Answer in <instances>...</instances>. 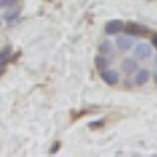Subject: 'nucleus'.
I'll return each instance as SVG.
<instances>
[{"label":"nucleus","mask_w":157,"mask_h":157,"mask_svg":"<svg viewBox=\"0 0 157 157\" xmlns=\"http://www.w3.org/2000/svg\"><path fill=\"white\" fill-rule=\"evenodd\" d=\"M123 32L126 35H129V36H132V38H135V36L143 38V36L149 35V29L145 27V25H141V24H137V22H127V24H124Z\"/></svg>","instance_id":"obj_1"},{"label":"nucleus","mask_w":157,"mask_h":157,"mask_svg":"<svg viewBox=\"0 0 157 157\" xmlns=\"http://www.w3.org/2000/svg\"><path fill=\"white\" fill-rule=\"evenodd\" d=\"M134 55H135L137 60H148V58H151V55H152V49H151L149 44L140 43V44H137L135 49H134Z\"/></svg>","instance_id":"obj_2"},{"label":"nucleus","mask_w":157,"mask_h":157,"mask_svg":"<svg viewBox=\"0 0 157 157\" xmlns=\"http://www.w3.org/2000/svg\"><path fill=\"white\" fill-rule=\"evenodd\" d=\"M101 77H102V80L105 82L107 85H112V86L120 82V74H118V71H115V69H105V71H102L101 72Z\"/></svg>","instance_id":"obj_3"},{"label":"nucleus","mask_w":157,"mask_h":157,"mask_svg":"<svg viewBox=\"0 0 157 157\" xmlns=\"http://www.w3.org/2000/svg\"><path fill=\"white\" fill-rule=\"evenodd\" d=\"M123 27H124V22L120 21V19H113V21H109L105 24V33L107 35H118L120 32H123Z\"/></svg>","instance_id":"obj_4"},{"label":"nucleus","mask_w":157,"mask_h":157,"mask_svg":"<svg viewBox=\"0 0 157 157\" xmlns=\"http://www.w3.org/2000/svg\"><path fill=\"white\" fill-rule=\"evenodd\" d=\"M116 47L120 49L121 52L130 50V49L134 47V39H132V36H129V35H126V36H118V38H116Z\"/></svg>","instance_id":"obj_5"},{"label":"nucleus","mask_w":157,"mask_h":157,"mask_svg":"<svg viewBox=\"0 0 157 157\" xmlns=\"http://www.w3.org/2000/svg\"><path fill=\"white\" fill-rule=\"evenodd\" d=\"M149 77H151V74H149L148 69H137L135 71V77H134V83L137 86H143L145 83H148Z\"/></svg>","instance_id":"obj_6"},{"label":"nucleus","mask_w":157,"mask_h":157,"mask_svg":"<svg viewBox=\"0 0 157 157\" xmlns=\"http://www.w3.org/2000/svg\"><path fill=\"white\" fill-rule=\"evenodd\" d=\"M121 69H123L127 75H130V74H134V72L138 69V64H137V61H135L134 58H124V60L121 61Z\"/></svg>","instance_id":"obj_7"},{"label":"nucleus","mask_w":157,"mask_h":157,"mask_svg":"<svg viewBox=\"0 0 157 157\" xmlns=\"http://www.w3.org/2000/svg\"><path fill=\"white\" fill-rule=\"evenodd\" d=\"M94 63H96V68L102 72V71L109 69V66H110V57H105V55H101V54H99V55L96 57Z\"/></svg>","instance_id":"obj_8"},{"label":"nucleus","mask_w":157,"mask_h":157,"mask_svg":"<svg viewBox=\"0 0 157 157\" xmlns=\"http://www.w3.org/2000/svg\"><path fill=\"white\" fill-rule=\"evenodd\" d=\"M99 54L101 55H105V57H112L113 55V44L105 39V41H102L99 44Z\"/></svg>","instance_id":"obj_9"},{"label":"nucleus","mask_w":157,"mask_h":157,"mask_svg":"<svg viewBox=\"0 0 157 157\" xmlns=\"http://www.w3.org/2000/svg\"><path fill=\"white\" fill-rule=\"evenodd\" d=\"M19 14H21L19 10H10V11H6L5 14H3V19H5L6 22H13L14 19L19 17Z\"/></svg>","instance_id":"obj_10"},{"label":"nucleus","mask_w":157,"mask_h":157,"mask_svg":"<svg viewBox=\"0 0 157 157\" xmlns=\"http://www.w3.org/2000/svg\"><path fill=\"white\" fill-rule=\"evenodd\" d=\"M17 2H19V0H0V8H3V10H6V8H13Z\"/></svg>","instance_id":"obj_11"},{"label":"nucleus","mask_w":157,"mask_h":157,"mask_svg":"<svg viewBox=\"0 0 157 157\" xmlns=\"http://www.w3.org/2000/svg\"><path fill=\"white\" fill-rule=\"evenodd\" d=\"M88 127L90 129H99V127H104V121L101 120V121H93V123H90L88 124Z\"/></svg>","instance_id":"obj_12"},{"label":"nucleus","mask_w":157,"mask_h":157,"mask_svg":"<svg viewBox=\"0 0 157 157\" xmlns=\"http://www.w3.org/2000/svg\"><path fill=\"white\" fill-rule=\"evenodd\" d=\"M60 146H61V145H60V141H55V143H54V146L50 148V152H49V154H57V151L60 149Z\"/></svg>","instance_id":"obj_13"},{"label":"nucleus","mask_w":157,"mask_h":157,"mask_svg":"<svg viewBox=\"0 0 157 157\" xmlns=\"http://www.w3.org/2000/svg\"><path fill=\"white\" fill-rule=\"evenodd\" d=\"M151 43H152V46L157 49V33H154V35H152V38H151Z\"/></svg>","instance_id":"obj_14"},{"label":"nucleus","mask_w":157,"mask_h":157,"mask_svg":"<svg viewBox=\"0 0 157 157\" xmlns=\"http://www.w3.org/2000/svg\"><path fill=\"white\" fill-rule=\"evenodd\" d=\"M152 78H154V82H155V85H157V72H155V74L152 75Z\"/></svg>","instance_id":"obj_15"},{"label":"nucleus","mask_w":157,"mask_h":157,"mask_svg":"<svg viewBox=\"0 0 157 157\" xmlns=\"http://www.w3.org/2000/svg\"><path fill=\"white\" fill-rule=\"evenodd\" d=\"M155 64H157V57H155Z\"/></svg>","instance_id":"obj_16"},{"label":"nucleus","mask_w":157,"mask_h":157,"mask_svg":"<svg viewBox=\"0 0 157 157\" xmlns=\"http://www.w3.org/2000/svg\"><path fill=\"white\" fill-rule=\"evenodd\" d=\"M0 27H2V22H0Z\"/></svg>","instance_id":"obj_17"}]
</instances>
